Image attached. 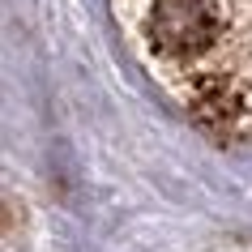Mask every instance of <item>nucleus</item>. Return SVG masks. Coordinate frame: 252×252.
Listing matches in <instances>:
<instances>
[{"instance_id":"1","label":"nucleus","mask_w":252,"mask_h":252,"mask_svg":"<svg viewBox=\"0 0 252 252\" xmlns=\"http://www.w3.org/2000/svg\"><path fill=\"white\" fill-rule=\"evenodd\" d=\"M218 30H222L218 0H154L150 9V43L175 60L210 52Z\"/></svg>"},{"instance_id":"2","label":"nucleus","mask_w":252,"mask_h":252,"mask_svg":"<svg viewBox=\"0 0 252 252\" xmlns=\"http://www.w3.org/2000/svg\"><path fill=\"white\" fill-rule=\"evenodd\" d=\"M192 111L205 124H226V120L235 116V94L226 90L222 81H201L197 98H192Z\"/></svg>"}]
</instances>
